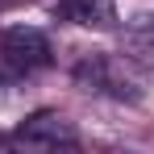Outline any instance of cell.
<instances>
[{
	"label": "cell",
	"instance_id": "cell-5",
	"mask_svg": "<svg viewBox=\"0 0 154 154\" xmlns=\"http://www.w3.org/2000/svg\"><path fill=\"white\" fill-rule=\"evenodd\" d=\"M125 38H129V46L154 54V13H137V17H129V21H125Z\"/></svg>",
	"mask_w": 154,
	"mask_h": 154
},
{
	"label": "cell",
	"instance_id": "cell-2",
	"mask_svg": "<svg viewBox=\"0 0 154 154\" xmlns=\"http://www.w3.org/2000/svg\"><path fill=\"white\" fill-rule=\"evenodd\" d=\"M0 63H4L8 71H17V75H29V71L46 67V63H50L46 33H38V29H29V25L4 29V33H0Z\"/></svg>",
	"mask_w": 154,
	"mask_h": 154
},
{
	"label": "cell",
	"instance_id": "cell-4",
	"mask_svg": "<svg viewBox=\"0 0 154 154\" xmlns=\"http://www.w3.org/2000/svg\"><path fill=\"white\" fill-rule=\"evenodd\" d=\"M58 13L75 25H88V29H112L117 25V4L112 0H63Z\"/></svg>",
	"mask_w": 154,
	"mask_h": 154
},
{
	"label": "cell",
	"instance_id": "cell-1",
	"mask_svg": "<svg viewBox=\"0 0 154 154\" xmlns=\"http://www.w3.org/2000/svg\"><path fill=\"white\" fill-rule=\"evenodd\" d=\"M75 83L83 92H96V96H112V100L137 104L150 88V75L137 58L129 54H108V50H92L75 63Z\"/></svg>",
	"mask_w": 154,
	"mask_h": 154
},
{
	"label": "cell",
	"instance_id": "cell-3",
	"mask_svg": "<svg viewBox=\"0 0 154 154\" xmlns=\"http://www.w3.org/2000/svg\"><path fill=\"white\" fill-rule=\"evenodd\" d=\"M13 146H38V150H58V146H75L79 133L75 125L63 117V112H33V117H25L21 125L13 129V137H8Z\"/></svg>",
	"mask_w": 154,
	"mask_h": 154
}]
</instances>
